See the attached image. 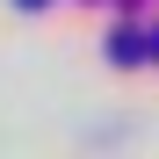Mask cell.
Instances as JSON below:
<instances>
[{"label":"cell","mask_w":159,"mask_h":159,"mask_svg":"<svg viewBox=\"0 0 159 159\" xmlns=\"http://www.w3.org/2000/svg\"><path fill=\"white\" fill-rule=\"evenodd\" d=\"M130 58H145V36H130V29H123V36H116V65H130Z\"/></svg>","instance_id":"obj_1"},{"label":"cell","mask_w":159,"mask_h":159,"mask_svg":"<svg viewBox=\"0 0 159 159\" xmlns=\"http://www.w3.org/2000/svg\"><path fill=\"white\" fill-rule=\"evenodd\" d=\"M152 43H159V36H152Z\"/></svg>","instance_id":"obj_2"}]
</instances>
